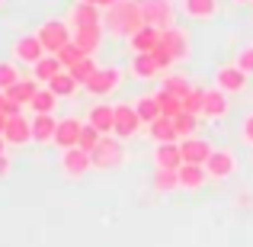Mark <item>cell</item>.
I'll use <instances>...</instances> for the list:
<instances>
[{
	"label": "cell",
	"instance_id": "1",
	"mask_svg": "<svg viewBox=\"0 0 253 247\" xmlns=\"http://www.w3.org/2000/svg\"><path fill=\"white\" fill-rule=\"evenodd\" d=\"M141 26H144V16H141V3H138V0H122V3L109 6V10L103 13V29L116 39L135 36Z\"/></svg>",
	"mask_w": 253,
	"mask_h": 247
},
{
	"label": "cell",
	"instance_id": "2",
	"mask_svg": "<svg viewBox=\"0 0 253 247\" xmlns=\"http://www.w3.org/2000/svg\"><path fill=\"white\" fill-rule=\"evenodd\" d=\"M122 81H125V71L119 68V64H99V68L93 71V77L84 84V90L96 99H106L122 87Z\"/></svg>",
	"mask_w": 253,
	"mask_h": 247
},
{
	"label": "cell",
	"instance_id": "3",
	"mask_svg": "<svg viewBox=\"0 0 253 247\" xmlns=\"http://www.w3.org/2000/svg\"><path fill=\"white\" fill-rule=\"evenodd\" d=\"M36 36L42 39V45H45L48 55H58L68 42H74V29H71L68 19H45V23L39 26Z\"/></svg>",
	"mask_w": 253,
	"mask_h": 247
},
{
	"label": "cell",
	"instance_id": "4",
	"mask_svg": "<svg viewBox=\"0 0 253 247\" xmlns=\"http://www.w3.org/2000/svg\"><path fill=\"white\" fill-rule=\"evenodd\" d=\"M138 3H141L144 26H154L161 32L176 26V3L173 0H138Z\"/></svg>",
	"mask_w": 253,
	"mask_h": 247
},
{
	"label": "cell",
	"instance_id": "5",
	"mask_svg": "<svg viewBox=\"0 0 253 247\" xmlns=\"http://www.w3.org/2000/svg\"><path fill=\"white\" fill-rule=\"evenodd\" d=\"M90 157H93V170H112V167H119V164L125 161L122 138L103 135V138H99V145L90 151Z\"/></svg>",
	"mask_w": 253,
	"mask_h": 247
},
{
	"label": "cell",
	"instance_id": "6",
	"mask_svg": "<svg viewBox=\"0 0 253 247\" xmlns=\"http://www.w3.org/2000/svg\"><path fill=\"white\" fill-rule=\"evenodd\" d=\"M250 84V74L241 68L237 61H224L215 68V87L218 90H224L228 97H234V93H244Z\"/></svg>",
	"mask_w": 253,
	"mask_h": 247
},
{
	"label": "cell",
	"instance_id": "7",
	"mask_svg": "<svg viewBox=\"0 0 253 247\" xmlns=\"http://www.w3.org/2000/svg\"><path fill=\"white\" fill-rule=\"evenodd\" d=\"M141 129H144V122H141V116H138L135 103H116V125H112V135L122 138V142H128V138H135Z\"/></svg>",
	"mask_w": 253,
	"mask_h": 247
},
{
	"label": "cell",
	"instance_id": "8",
	"mask_svg": "<svg viewBox=\"0 0 253 247\" xmlns=\"http://www.w3.org/2000/svg\"><path fill=\"white\" fill-rule=\"evenodd\" d=\"M10 51H13V61H16V64H29V68H32V64H39L45 55H48L45 45H42V39H39L36 32H32V36H19L16 42H13Z\"/></svg>",
	"mask_w": 253,
	"mask_h": 247
},
{
	"label": "cell",
	"instance_id": "9",
	"mask_svg": "<svg viewBox=\"0 0 253 247\" xmlns=\"http://www.w3.org/2000/svg\"><path fill=\"white\" fill-rule=\"evenodd\" d=\"M90 170H93L90 151H84V148H68V151H61V173H64L68 180H84Z\"/></svg>",
	"mask_w": 253,
	"mask_h": 247
},
{
	"label": "cell",
	"instance_id": "10",
	"mask_svg": "<svg viewBox=\"0 0 253 247\" xmlns=\"http://www.w3.org/2000/svg\"><path fill=\"white\" fill-rule=\"evenodd\" d=\"M205 170H209V180H228L231 173L237 170V157L234 151L228 148H215L209 154V161H205Z\"/></svg>",
	"mask_w": 253,
	"mask_h": 247
},
{
	"label": "cell",
	"instance_id": "11",
	"mask_svg": "<svg viewBox=\"0 0 253 247\" xmlns=\"http://www.w3.org/2000/svg\"><path fill=\"white\" fill-rule=\"evenodd\" d=\"M3 142L10 148H23V145L32 142V119H26L23 112L19 116H10L6 119V129H3Z\"/></svg>",
	"mask_w": 253,
	"mask_h": 247
},
{
	"label": "cell",
	"instance_id": "12",
	"mask_svg": "<svg viewBox=\"0 0 253 247\" xmlns=\"http://www.w3.org/2000/svg\"><path fill=\"white\" fill-rule=\"evenodd\" d=\"M161 42L167 45V51L176 58V61H189L192 42H189V32H186V29H179V26H173V29H164V32H161Z\"/></svg>",
	"mask_w": 253,
	"mask_h": 247
},
{
	"label": "cell",
	"instance_id": "13",
	"mask_svg": "<svg viewBox=\"0 0 253 247\" xmlns=\"http://www.w3.org/2000/svg\"><path fill=\"white\" fill-rule=\"evenodd\" d=\"M218 10H221V0H179V13L186 19H196V23L215 19Z\"/></svg>",
	"mask_w": 253,
	"mask_h": 247
},
{
	"label": "cell",
	"instance_id": "14",
	"mask_svg": "<svg viewBox=\"0 0 253 247\" xmlns=\"http://www.w3.org/2000/svg\"><path fill=\"white\" fill-rule=\"evenodd\" d=\"M68 23L71 29H90V26H103V10L96 3H81L77 0L68 13Z\"/></svg>",
	"mask_w": 253,
	"mask_h": 247
},
{
	"label": "cell",
	"instance_id": "15",
	"mask_svg": "<svg viewBox=\"0 0 253 247\" xmlns=\"http://www.w3.org/2000/svg\"><path fill=\"white\" fill-rule=\"evenodd\" d=\"M211 151H215V145H211L209 138H199V135L183 138V142H179V154H183V164H205Z\"/></svg>",
	"mask_w": 253,
	"mask_h": 247
},
{
	"label": "cell",
	"instance_id": "16",
	"mask_svg": "<svg viewBox=\"0 0 253 247\" xmlns=\"http://www.w3.org/2000/svg\"><path fill=\"white\" fill-rule=\"evenodd\" d=\"M81 129H84V122H81L77 116L58 119V129H55V145H58L61 151L77 148V142H81Z\"/></svg>",
	"mask_w": 253,
	"mask_h": 247
},
{
	"label": "cell",
	"instance_id": "17",
	"mask_svg": "<svg viewBox=\"0 0 253 247\" xmlns=\"http://www.w3.org/2000/svg\"><path fill=\"white\" fill-rule=\"evenodd\" d=\"M86 122L99 132V135H112V125H116V106L112 103H93L86 112Z\"/></svg>",
	"mask_w": 253,
	"mask_h": 247
},
{
	"label": "cell",
	"instance_id": "18",
	"mask_svg": "<svg viewBox=\"0 0 253 247\" xmlns=\"http://www.w3.org/2000/svg\"><path fill=\"white\" fill-rule=\"evenodd\" d=\"M228 93L224 90H218V87H209V90H205V109H202V116L205 119H224L228 116V109H231V103H228Z\"/></svg>",
	"mask_w": 253,
	"mask_h": 247
},
{
	"label": "cell",
	"instance_id": "19",
	"mask_svg": "<svg viewBox=\"0 0 253 247\" xmlns=\"http://www.w3.org/2000/svg\"><path fill=\"white\" fill-rule=\"evenodd\" d=\"M131 74H135V81H154L164 71H161V64L154 61L151 51H138V55H131Z\"/></svg>",
	"mask_w": 253,
	"mask_h": 247
},
{
	"label": "cell",
	"instance_id": "20",
	"mask_svg": "<svg viewBox=\"0 0 253 247\" xmlns=\"http://www.w3.org/2000/svg\"><path fill=\"white\" fill-rule=\"evenodd\" d=\"M55 129H58V116H32V142L36 145H55Z\"/></svg>",
	"mask_w": 253,
	"mask_h": 247
},
{
	"label": "cell",
	"instance_id": "21",
	"mask_svg": "<svg viewBox=\"0 0 253 247\" xmlns=\"http://www.w3.org/2000/svg\"><path fill=\"white\" fill-rule=\"evenodd\" d=\"M154 167H164V170H179V167H183V154H179V142L154 145Z\"/></svg>",
	"mask_w": 253,
	"mask_h": 247
},
{
	"label": "cell",
	"instance_id": "22",
	"mask_svg": "<svg viewBox=\"0 0 253 247\" xmlns=\"http://www.w3.org/2000/svg\"><path fill=\"white\" fill-rule=\"evenodd\" d=\"M148 135H151V142H154V145L179 142V135H176V125H173V119H170V116H157L154 122L148 125Z\"/></svg>",
	"mask_w": 253,
	"mask_h": 247
},
{
	"label": "cell",
	"instance_id": "23",
	"mask_svg": "<svg viewBox=\"0 0 253 247\" xmlns=\"http://www.w3.org/2000/svg\"><path fill=\"white\" fill-rule=\"evenodd\" d=\"M205 180H209L205 164H183L179 167V190H202Z\"/></svg>",
	"mask_w": 253,
	"mask_h": 247
},
{
	"label": "cell",
	"instance_id": "24",
	"mask_svg": "<svg viewBox=\"0 0 253 247\" xmlns=\"http://www.w3.org/2000/svg\"><path fill=\"white\" fill-rule=\"evenodd\" d=\"M103 26H90V29H74V45L84 51V55H93L103 45Z\"/></svg>",
	"mask_w": 253,
	"mask_h": 247
},
{
	"label": "cell",
	"instance_id": "25",
	"mask_svg": "<svg viewBox=\"0 0 253 247\" xmlns=\"http://www.w3.org/2000/svg\"><path fill=\"white\" fill-rule=\"evenodd\" d=\"M39 87H42V84H39L36 77H23L19 84H13L10 90H6V97H10V99H16V103L23 106V109H29V103H32V97L39 93Z\"/></svg>",
	"mask_w": 253,
	"mask_h": 247
},
{
	"label": "cell",
	"instance_id": "26",
	"mask_svg": "<svg viewBox=\"0 0 253 247\" xmlns=\"http://www.w3.org/2000/svg\"><path fill=\"white\" fill-rule=\"evenodd\" d=\"M157 42H161V29H154V26H141L135 36H128V49L135 51V55L138 51H151Z\"/></svg>",
	"mask_w": 253,
	"mask_h": 247
},
{
	"label": "cell",
	"instance_id": "27",
	"mask_svg": "<svg viewBox=\"0 0 253 247\" xmlns=\"http://www.w3.org/2000/svg\"><path fill=\"white\" fill-rule=\"evenodd\" d=\"M64 71V64L58 61V55H45L39 64H32V77H36L39 84H48L51 77H58Z\"/></svg>",
	"mask_w": 253,
	"mask_h": 247
},
{
	"label": "cell",
	"instance_id": "28",
	"mask_svg": "<svg viewBox=\"0 0 253 247\" xmlns=\"http://www.w3.org/2000/svg\"><path fill=\"white\" fill-rule=\"evenodd\" d=\"M29 109H32V116H48V112H55V109H58V97L42 84V87H39V93L32 97Z\"/></svg>",
	"mask_w": 253,
	"mask_h": 247
},
{
	"label": "cell",
	"instance_id": "29",
	"mask_svg": "<svg viewBox=\"0 0 253 247\" xmlns=\"http://www.w3.org/2000/svg\"><path fill=\"white\" fill-rule=\"evenodd\" d=\"M45 87H48V90L55 93L58 99H68V97H74V93H77V87H81V84H77L74 77H71V71H61V74L51 77V81L45 84Z\"/></svg>",
	"mask_w": 253,
	"mask_h": 247
},
{
	"label": "cell",
	"instance_id": "30",
	"mask_svg": "<svg viewBox=\"0 0 253 247\" xmlns=\"http://www.w3.org/2000/svg\"><path fill=\"white\" fill-rule=\"evenodd\" d=\"M135 109H138V116H141L144 125H151L157 116H164V112H161V103H157L154 93H144V97H138V99H135Z\"/></svg>",
	"mask_w": 253,
	"mask_h": 247
},
{
	"label": "cell",
	"instance_id": "31",
	"mask_svg": "<svg viewBox=\"0 0 253 247\" xmlns=\"http://www.w3.org/2000/svg\"><path fill=\"white\" fill-rule=\"evenodd\" d=\"M157 193H173L179 190V170H164V167H154V177H151Z\"/></svg>",
	"mask_w": 253,
	"mask_h": 247
},
{
	"label": "cell",
	"instance_id": "32",
	"mask_svg": "<svg viewBox=\"0 0 253 247\" xmlns=\"http://www.w3.org/2000/svg\"><path fill=\"white\" fill-rule=\"evenodd\" d=\"M154 97H157V103H161V112H164V116L176 119L179 112H183V97H176V93H170V90H157Z\"/></svg>",
	"mask_w": 253,
	"mask_h": 247
},
{
	"label": "cell",
	"instance_id": "33",
	"mask_svg": "<svg viewBox=\"0 0 253 247\" xmlns=\"http://www.w3.org/2000/svg\"><path fill=\"white\" fill-rule=\"evenodd\" d=\"M19 81H23V71H19V64L13 61V58H10V61H0V93H6L13 84H19Z\"/></svg>",
	"mask_w": 253,
	"mask_h": 247
},
{
	"label": "cell",
	"instance_id": "34",
	"mask_svg": "<svg viewBox=\"0 0 253 247\" xmlns=\"http://www.w3.org/2000/svg\"><path fill=\"white\" fill-rule=\"evenodd\" d=\"M173 125H176V135H179V142H183V138H192L199 132V116H192V112H179V116L173 119Z\"/></svg>",
	"mask_w": 253,
	"mask_h": 247
},
{
	"label": "cell",
	"instance_id": "35",
	"mask_svg": "<svg viewBox=\"0 0 253 247\" xmlns=\"http://www.w3.org/2000/svg\"><path fill=\"white\" fill-rule=\"evenodd\" d=\"M96 68H99V64L93 61V55H86V58H81V61H77L74 68H71V77H74V81L84 87V84L93 77V71H96Z\"/></svg>",
	"mask_w": 253,
	"mask_h": 247
},
{
	"label": "cell",
	"instance_id": "36",
	"mask_svg": "<svg viewBox=\"0 0 253 247\" xmlns=\"http://www.w3.org/2000/svg\"><path fill=\"white\" fill-rule=\"evenodd\" d=\"M202 109H205V90H196V87H192V90L183 97V112L202 116Z\"/></svg>",
	"mask_w": 253,
	"mask_h": 247
},
{
	"label": "cell",
	"instance_id": "37",
	"mask_svg": "<svg viewBox=\"0 0 253 247\" xmlns=\"http://www.w3.org/2000/svg\"><path fill=\"white\" fill-rule=\"evenodd\" d=\"M161 90H170V93H176V97H186V93H189L192 87H189V81H186V77L164 74V84H161Z\"/></svg>",
	"mask_w": 253,
	"mask_h": 247
},
{
	"label": "cell",
	"instance_id": "38",
	"mask_svg": "<svg viewBox=\"0 0 253 247\" xmlns=\"http://www.w3.org/2000/svg\"><path fill=\"white\" fill-rule=\"evenodd\" d=\"M81 58H86V55H84V51H81V49H77V45H74V42H68V45H64V49H61V51H58V61H61V64H64V71H71V68H74V64H77V61H81Z\"/></svg>",
	"mask_w": 253,
	"mask_h": 247
},
{
	"label": "cell",
	"instance_id": "39",
	"mask_svg": "<svg viewBox=\"0 0 253 247\" xmlns=\"http://www.w3.org/2000/svg\"><path fill=\"white\" fill-rule=\"evenodd\" d=\"M99 138H103V135H99V132L93 129L90 122H84V129H81V142H77V148H84V151H93V148L99 145Z\"/></svg>",
	"mask_w": 253,
	"mask_h": 247
},
{
	"label": "cell",
	"instance_id": "40",
	"mask_svg": "<svg viewBox=\"0 0 253 247\" xmlns=\"http://www.w3.org/2000/svg\"><path fill=\"white\" fill-rule=\"evenodd\" d=\"M151 55H154V61L161 64V71H164V74H167V71L173 68V64H176V58H173L170 51H167V45H164V42H157L154 49H151Z\"/></svg>",
	"mask_w": 253,
	"mask_h": 247
},
{
	"label": "cell",
	"instance_id": "41",
	"mask_svg": "<svg viewBox=\"0 0 253 247\" xmlns=\"http://www.w3.org/2000/svg\"><path fill=\"white\" fill-rule=\"evenodd\" d=\"M237 64H241V68L253 77V45H244V49L237 51Z\"/></svg>",
	"mask_w": 253,
	"mask_h": 247
},
{
	"label": "cell",
	"instance_id": "42",
	"mask_svg": "<svg viewBox=\"0 0 253 247\" xmlns=\"http://www.w3.org/2000/svg\"><path fill=\"white\" fill-rule=\"evenodd\" d=\"M241 138L247 148H253V112H247V116L241 119Z\"/></svg>",
	"mask_w": 253,
	"mask_h": 247
},
{
	"label": "cell",
	"instance_id": "43",
	"mask_svg": "<svg viewBox=\"0 0 253 247\" xmlns=\"http://www.w3.org/2000/svg\"><path fill=\"white\" fill-rule=\"evenodd\" d=\"M0 112H3V116H19V112H23V106H19L16 99H10L6 93H0Z\"/></svg>",
	"mask_w": 253,
	"mask_h": 247
},
{
	"label": "cell",
	"instance_id": "44",
	"mask_svg": "<svg viewBox=\"0 0 253 247\" xmlns=\"http://www.w3.org/2000/svg\"><path fill=\"white\" fill-rule=\"evenodd\" d=\"M13 173V161H10V154H0V180H6Z\"/></svg>",
	"mask_w": 253,
	"mask_h": 247
},
{
	"label": "cell",
	"instance_id": "45",
	"mask_svg": "<svg viewBox=\"0 0 253 247\" xmlns=\"http://www.w3.org/2000/svg\"><path fill=\"white\" fill-rule=\"evenodd\" d=\"M116 3H122V0H99V10H109V6H116Z\"/></svg>",
	"mask_w": 253,
	"mask_h": 247
},
{
	"label": "cell",
	"instance_id": "46",
	"mask_svg": "<svg viewBox=\"0 0 253 247\" xmlns=\"http://www.w3.org/2000/svg\"><path fill=\"white\" fill-rule=\"evenodd\" d=\"M6 119H10V116H3V112H0V135H3V129H6Z\"/></svg>",
	"mask_w": 253,
	"mask_h": 247
},
{
	"label": "cell",
	"instance_id": "47",
	"mask_svg": "<svg viewBox=\"0 0 253 247\" xmlns=\"http://www.w3.org/2000/svg\"><path fill=\"white\" fill-rule=\"evenodd\" d=\"M6 148H10V145L3 142V135H0V154H6Z\"/></svg>",
	"mask_w": 253,
	"mask_h": 247
},
{
	"label": "cell",
	"instance_id": "48",
	"mask_svg": "<svg viewBox=\"0 0 253 247\" xmlns=\"http://www.w3.org/2000/svg\"><path fill=\"white\" fill-rule=\"evenodd\" d=\"M231 3H237V6H247V3H253V0H231Z\"/></svg>",
	"mask_w": 253,
	"mask_h": 247
},
{
	"label": "cell",
	"instance_id": "49",
	"mask_svg": "<svg viewBox=\"0 0 253 247\" xmlns=\"http://www.w3.org/2000/svg\"><path fill=\"white\" fill-rule=\"evenodd\" d=\"M81 3H96L99 6V0H81Z\"/></svg>",
	"mask_w": 253,
	"mask_h": 247
},
{
	"label": "cell",
	"instance_id": "50",
	"mask_svg": "<svg viewBox=\"0 0 253 247\" xmlns=\"http://www.w3.org/2000/svg\"><path fill=\"white\" fill-rule=\"evenodd\" d=\"M3 3H6V0H0V6H3Z\"/></svg>",
	"mask_w": 253,
	"mask_h": 247
},
{
	"label": "cell",
	"instance_id": "51",
	"mask_svg": "<svg viewBox=\"0 0 253 247\" xmlns=\"http://www.w3.org/2000/svg\"><path fill=\"white\" fill-rule=\"evenodd\" d=\"M250 6H253V3H250Z\"/></svg>",
	"mask_w": 253,
	"mask_h": 247
}]
</instances>
